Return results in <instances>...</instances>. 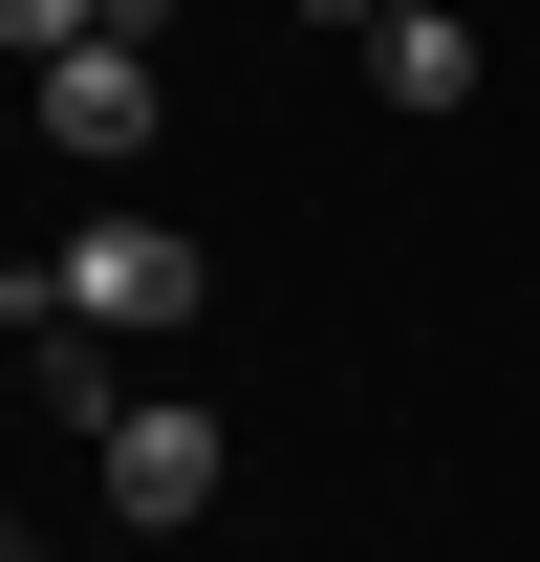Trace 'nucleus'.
Here are the masks:
<instances>
[{"mask_svg":"<svg viewBox=\"0 0 540 562\" xmlns=\"http://www.w3.org/2000/svg\"><path fill=\"white\" fill-rule=\"evenodd\" d=\"M44 281H66V303H87V325H109V347H173V325H195V303H216L173 216H87V238H66V260H44Z\"/></svg>","mask_w":540,"mask_h":562,"instance_id":"f257e3e1","label":"nucleus"},{"mask_svg":"<svg viewBox=\"0 0 540 562\" xmlns=\"http://www.w3.org/2000/svg\"><path fill=\"white\" fill-rule=\"evenodd\" d=\"M87 454H109V519H131V541H173V519L216 497V454H238V432H216L195 390H131V412L87 432Z\"/></svg>","mask_w":540,"mask_h":562,"instance_id":"f03ea898","label":"nucleus"},{"mask_svg":"<svg viewBox=\"0 0 540 562\" xmlns=\"http://www.w3.org/2000/svg\"><path fill=\"white\" fill-rule=\"evenodd\" d=\"M151 109H173V87H151V44H66V66H44V131H66L87 173H109V151H151Z\"/></svg>","mask_w":540,"mask_h":562,"instance_id":"7ed1b4c3","label":"nucleus"},{"mask_svg":"<svg viewBox=\"0 0 540 562\" xmlns=\"http://www.w3.org/2000/svg\"><path fill=\"white\" fill-rule=\"evenodd\" d=\"M368 87H390V109H475V22L390 0V22H368Z\"/></svg>","mask_w":540,"mask_h":562,"instance_id":"20e7f679","label":"nucleus"},{"mask_svg":"<svg viewBox=\"0 0 540 562\" xmlns=\"http://www.w3.org/2000/svg\"><path fill=\"white\" fill-rule=\"evenodd\" d=\"M66 44H109V0H0V66H66Z\"/></svg>","mask_w":540,"mask_h":562,"instance_id":"39448f33","label":"nucleus"},{"mask_svg":"<svg viewBox=\"0 0 540 562\" xmlns=\"http://www.w3.org/2000/svg\"><path fill=\"white\" fill-rule=\"evenodd\" d=\"M303 22H325V44H368V22H390V0H303Z\"/></svg>","mask_w":540,"mask_h":562,"instance_id":"423d86ee","label":"nucleus"},{"mask_svg":"<svg viewBox=\"0 0 540 562\" xmlns=\"http://www.w3.org/2000/svg\"><path fill=\"white\" fill-rule=\"evenodd\" d=\"M0 562H44V541H22V519H0Z\"/></svg>","mask_w":540,"mask_h":562,"instance_id":"0eeeda50","label":"nucleus"},{"mask_svg":"<svg viewBox=\"0 0 540 562\" xmlns=\"http://www.w3.org/2000/svg\"><path fill=\"white\" fill-rule=\"evenodd\" d=\"M109 562H151V541H109Z\"/></svg>","mask_w":540,"mask_h":562,"instance_id":"6e6552de","label":"nucleus"}]
</instances>
